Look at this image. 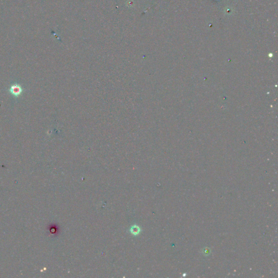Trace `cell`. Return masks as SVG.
Here are the masks:
<instances>
[{"instance_id": "6da1fadb", "label": "cell", "mask_w": 278, "mask_h": 278, "mask_svg": "<svg viewBox=\"0 0 278 278\" xmlns=\"http://www.w3.org/2000/svg\"><path fill=\"white\" fill-rule=\"evenodd\" d=\"M22 91V88L18 84H15V85H12L10 89V92H11L12 95L16 97L20 95Z\"/></svg>"}, {"instance_id": "7a4b0ae2", "label": "cell", "mask_w": 278, "mask_h": 278, "mask_svg": "<svg viewBox=\"0 0 278 278\" xmlns=\"http://www.w3.org/2000/svg\"><path fill=\"white\" fill-rule=\"evenodd\" d=\"M129 231L134 236H138L141 232V228L137 225H133L130 227Z\"/></svg>"}]
</instances>
